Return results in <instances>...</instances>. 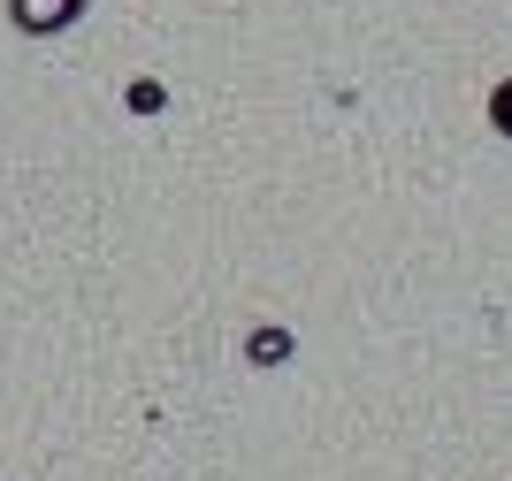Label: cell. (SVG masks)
Masks as SVG:
<instances>
[{"label":"cell","instance_id":"3957f363","mask_svg":"<svg viewBox=\"0 0 512 481\" xmlns=\"http://www.w3.org/2000/svg\"><path fill=\"white\" fill-rule=\"evenodd\" d=\"M283 352H291V336H283V329H260L253 336V359H283Z\"/></svg>","mask_w":512,"mask_h":481},{"label":"cell","instance_id":"6da1fadb","mask_svg":"<svg viewBox=\"0 0 512 481\" xmlns=\"http://www.w3.org/2000/svg\"><path fill=\"white\" fill-rule=\"evenodd\" d=\"M8 8H16L23 31H62V23L85 16V0H8Z\"/></svg>","mask_w":512,"mask_h":481},{"label":"cell","instance_id":"7a4b0ae2","mask_svg":"<svg viewBox=\"0 0 512 481\" xmlns=\"http://www.w3.org/2000/svg\"><path fill=\"white\" fill-rule=\"evenodd\" d=\"M490 123H497V130H505V138H512V77H505V84H497V92H490Z\"/></svg>","mask_w":512,"mask_h":481}]
</instances>
